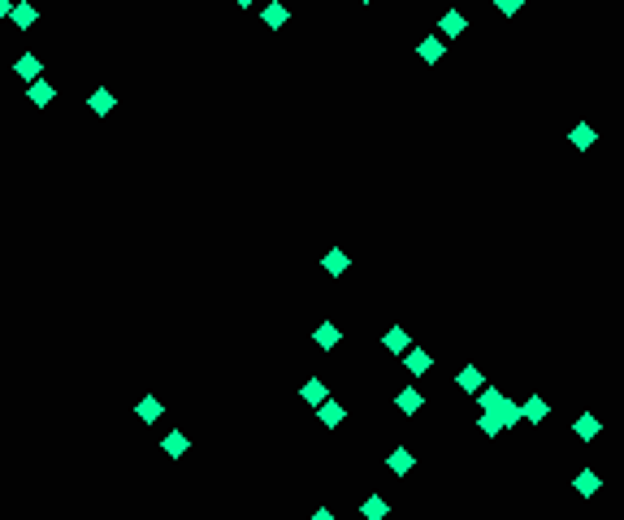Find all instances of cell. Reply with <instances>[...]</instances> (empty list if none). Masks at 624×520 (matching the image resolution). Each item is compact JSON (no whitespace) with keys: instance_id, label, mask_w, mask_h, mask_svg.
Returning a JSON list of instances; mask_svg holds the SVG:
<instances>
[{"instance_id":"cell-17","label":"cell","mask_w":624,"mask_h":520,"mask_svg":"<svg viewBox=\"0 0 624 520\" xmlns=\"http://www.w3.org/2000/svg\"><path fill=\"white\" fill-rule=\"evenodd\" d=\"M416 52H421V61H425V66H438L446 48H442V39H438V35H429V39H421V48H416Z\"/></svg>"},{"instance_id":"cell-30","label":"cell","mask_w":624,"mask_h":520,"mask_svg":"<svg viewBox=\"0 0 624 520\" xmlns=\"http://www.w3.org/2000/svg\"><path fill=\"white\" fill-rule=\"evenodd\" d=\"M364 5H369V0H364Z\"/></svg>"},{"instance_id":"cell-6","label":"cell","mask_w":624,"mask_h":520,"mask_svg":"<svg viewBox=\"0 0 624 520\" xmlns=\"http://www.w3.org/2000/svg\"><path fill=\"white\" fill-rule=\"evenodd\" d=\"M598 486H603V477L594 473V468H581V473L573 477V490H577L581 499H590V494H598Z\"/></svg>"},{"instance_id":"cell-24","label":"cell","mask_w":624,"mask_h":520,"mask_svg":"<svg viewBox=\"0 0 624 520\" xmlns=\"http://www.w3.org/2000/svg\"><path fill=\"white\" fill-rule=\"evenodd\" d=\"M568 139H573V147H581V152H585V147L594 143V126H590V122H581V126H573V135H568Z\"/></svg>"},{"instance_id":"cell-9","label":"cell","mask_w":624,"mask_h":520,"mask_svg":"<svg viewBox=\"0 0 624 520\" xmlns=\"http://www.w3.org/2000/svg\"><path fill=\"white\" fill-rule=\"evenodd\" d=\"M312 338H317V347H321V351H329V347H338V343H343V330H338L334 321H321Z\"/></svg>"},{"instance_id":"cell-19","label":"cell","mask_w":624,"mask_h":520,"mask_svg":"<svg viewBox=\"0 0 624 520\" xmlns=\"http://www.w3.org/2000/svg\"><path fill=\"white\" fill-rule=\"evenodd\" d=\"M546 412H551V407H546V399H538V395H533V399L521 407V416H525L529 425H542V421H546Z\"/></svg>"},{"instance_id":"cell-14","label":"cell","mask_w":624,"mask_h":520,"mask_svg":"<svg viewBox=\"0 0 624 520\" xmlns=\"http://www.w3.org/2000/svg\"><path fill=\"white\" fill-rule=\"evenodd\" d=\"M321 265H325V274H334V278H338V274H347V265H352V260H347V251H343V247H329Z\"/></svg>"},{"instance_id":"cell-13","label":"cell","mask_w":624,"mask_h":520,"mask_svg":"<svg viewBox=\"0 0 624 520\" xmlns=\"http://www.w3.org/2000/svg\"><path fill=\"white\" fill-rule=\"evenodd\" d=\"M456 386H460L464 395H477V390H481V369H477V364L460 369V373H456Z\"/></svg>"},{"instance_id":"cell-2","label":"cell","mask_w":624,"mask_h":520,"mask_svg":"<svg viewBox=\"0 0 624 520\" xmlns=\"http://www.w3.org/2000/svg\"><path fill=\"white\" fill-rule=\"evenodd\" d=\"M412 464H416V455H412L408 447H394V451L386 455V468H390L394 477H408V473H412Z\"/></svg>"},{"instance_id":"cell-8","label":"cell","mask_w":624,"mask_h":520,"mask_svg":"<svg viewBox=\"0 0 624 520\" xmlns=\"http://www.w3.org/2000/svg\"><path fill=\"white\" fill-rule=\"evenodd\" d=\"M35 18H39V14H35L31 0H18V5L9 9V22H14V26H22V31H31V26H35Z\"/></svg>"},{"instance_id":"cell-18","label":"cell","mask_w":624,"mask_h":520,"mask_svg":"<svg viewBox=\"0 0 624 520\" xmlns=\"http://www.w3.org/2000/svg\"><path fill=\"white\" fill-rule=\"evenodd\" d=\"M113 104H118V100H113V91H104V87L87 95V109H91V113H100V118H104V113H113Z\"/></svg>"},{"instance_id":"cell-7","label":"cell","mask_w":624,"mask_h":520,"mask_svg":"<svg viewBox=\"0 0 624 520\" xmlns=\"http://www.w3.org/2000/svg\"><path fill=\"white\" fill-rule=\"evenodd\" d=\"M317 412H321V425H329V430H338V425L347 421V407H343V403H334V399H325Z\"/></svg>"},{"instance_id":"cell-26","label":"cell","mask_w":624,"mask_h":520,"mask_svg":"<svg viewBox=\"0 0 624 520\" xmlns=\"http://www.w3.org/2000/svg\"><path fill=\"white\" fill-rule=\"evenodd\" d=\"M494 5H498V14H503V18H512V14L521 9V0H494Z\"/></svg>"},{"instance_id":"cell-10","label":"cell","mask_w":624,"mask_h":520,"mask_svg":"<svg viewBox=\"0 0 624 520\" xmlns=\"http://www.w3.org/2000/svg\"><path fill=\"white\" fill-rule=\"evenodd\" d=\"M260 18H265V26H269V31H282V26H287V18H291V14H287V5H282V0H269Z\"/></svg>"},{"instance_id":"cell-21","label":"cell","mask_w":624,"mask_h":520,"mask_svg":"<svg viewBox=\"0 0 624 520\" xmlns=\"http://www.w3.org/2000/svg\"><path fill=\"white\" fill-rule=\"evenodd\" d=\"M300 395H304V399H308L312 407H321V403L329 399V390H325V382H321V378H312V382H304V390H300Z\"/></svg>"},{"instance_id":"cell-4","label":"cell","mask_w":624,"mask_h":520,"mask_svg":"<svg viewBox=\"0 0 624 520\" xmlns=\"http://www.w3.org/2000/svg\"><path fill=\"white\" fill-rule=\"evenodd\" d=\"M438 31H442L446 39H456V35H464V31H469V18H464L460 9H446V14H442V22H438Z\"/></svg>"},{"instance_id":"cell-15","label":"cell","mask_w":624,"mask_h":520,"mask_svg":"<svg viewBox=\"0 0 624 520\" xmlns=\"http://www.w3.org/2000/svg\"><path fill=\"white\" fill-rule=\"evenodd\" d=\"M26 95H31V104H39V109H44V104H52V95H56V87H52L48 78H35V83L26 87Z\"/></svg>"},{"instance_id":"cell-3","label":"cell","mask_w":624,"mask_h":520,"mask_svg":"<svg viewBox=\"0 0 624 520\" xmlns=\"http://www.w3.org/2000/svg\"><path fill=\"white\" fill-rule=\"evenodd\" d=\"M404 364H408V373H412V378H425V373L434 369L429 351H421V347H408V351H404Z\"/></svg>"},{"instance_id":"cell-29","label":"cell","mask_w":624,"mask_h":520,"mask_svg":"<svg viewBox=\"0 0 624 520\" xmlns=\"http://www.w3.org/2000/svg\"><path fill=\"white\" fill-rule=\"evenodd\" d=\"M235 5H239V9H247V5H256V0H235Z\"/></svg>"},{"instance_id":"cell-11","label":"cell","mask_w":624,"mask_h":520,"mask_svg":"<svg viewBox=\"0 0 624 520\" xmlns=\"http://www.w3.org/2000/svg\"><path fill=\"white\" fill-rule=\"evenodd\" d=\"M382 347H386L390 355H404V351L412 347V338H408V330H399V326H394V330H386V338H382Z\"/></svg>"},{"instance_id":"cell-16","label":"cell","mask_w":624,"mask_h":520,"mask_svg":"<svg viewBox=\"0 0 624 520\" xmlns=\"http://www.w3.org/2000/svg\"><path fill=\"white\" fill-rule=\"evenodd\" d=\"M386 511H390V503H386L382 494H369V499L360 503V516H364V520H386Z\"/></svg>"},{"instance_id":"cell-23","label":"cell","mask_w":624,"mask_h":520,"mask_svg":"<svg viewBox=\"0 0 624 520\" xmlns=\"http://www.w3.org/2000/svg\"><path fill=\"white\" fill-rule=\"evenodd\" d=\"M160 412H165V403H160V399H152V395H148V399H139V407H135L139 421H156Z\"/></svg>"},{"instance_id":"cell-28","label":"cell","mask_w":624,"mask_h":520,"mask_svg":"<svg viewBox=\"0 0 624 520\" xmlns=\"http://www.w3.org/2000/svg\"><path fill=\"white\" fill-rule=\"evenodd\" d=\"M9 9H14V5H9V0H0V18H9Z\"/></svg>"},{"instance_id":"cell-27","label":"cell","mask_w":624,"mask_h":520,"mask_svg":"<svg viewBox=\"0 0 624 520\" xmlns=\"http://www.w3.org/2000/svg\"><path fill=\"white\" fill-rule=\"evenodd\" d=\"M312 520H338V516H334V511H325V507H321V511H312Z\"/></svg>"},{"instance_id":"cell-1","label":"cell","mask_w":624,"mask_h":520,"mask_svg":"<svg viewBox=\"0 0 624 520\" xmlns=\"http://www.w3.org/2000/svg\"><path fill=\"white\" fill-rule=\"evenodd\" d=\"M490 416H494V421H498V430H512V425L521 421V407H516L512 399H507V395H503V399H498V403L490 407Z\"/></svg>"},{"instance_id":"cell-20","label":"cell","mask_w":624,"mask_h":520,"mask_svg":"<svg viewBox=\"0 0 624 520\" xmlns=\"http://www.w3.org/2000/svg\"><path fill=\"white\" fill-rule=\"evenodd\" d=\"M394 403H399V412H408V416H412V412H421V403H425V399H421V390H416V386H404Z\"/></svg>"},{"instance_id":"cell-25","label":"cell","mask_w":624,"mask_h":520,"mask_svg":"<svg viewBox=\"0 0 624 520\" xmlns=\"http://www.w3.org/2000/svg\"><path fill=\"white\" fill-rule=\"evenodd\" d=\"M477 425H481V434H490V438H494V434H503V430H498V421H494L490 412H481V421H477Z\"/></svg>"},{"instance_id":"cell-22","label":"cell","mask_w":624,"mask_h":520,"mask_svg":"<svg viewBox=\"0 0 624 520\" xmlns=\"http://www.w3.org/2000/svg\"><path fill=\"white\" fill-rule=\"evenodd\" d=\"M160 447H165V455H174V459H178V455L191 447V438H187L183 430H174V434H165V442H160Z\"/></svg>"},{"instance_id":"cell-5","label":"cell","mask_w":624,"mask_h":520,"mask_svg":"<svg viewBox=\"0 0 624 520\" xmlns=\"http://www.w3.org/2000/svg\"><path fill=\"white\" fill-rule=\"evenodd\" d=\"M573 434H577L581 442H594V438L603 434V425H598V416H594V412H581V416H577V425H573Z\"/></svg>"},{"instance_id":"cell-12","label":"cell","mask_w":624,"mask_h":520,"mask_svg":"<svg viewBox=\"0 0 624 520\" xmlns=\"http://www.w3.org/2000/svg\"><path fill=\"white\" fill-rule=\"evenodd\" d=\"M14 74H18L22 83H35V78H39V57H31V52H22V57L14 61Z\"/></svg>"}]
</instances>
